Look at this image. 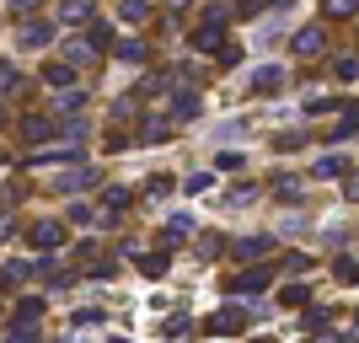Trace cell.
I'll use <instances>...</instances> for the list:
<instances>
[{
    "instance_id": "obj_1",
    "label": "cell",
    "mask_w": 359,
    "mask_h": 343,
    "mask_svg": "<svg viewBox=\"0 0 359 343\" xmlns=\"http://www.w3.org/2000/svg\"><path fill=\"white\" fill-rule=\"evenodd\" d=\"M241 328H247V316H241L236 306H225V311L210 316V332H220V338H231V332H241Z\"/></svg>"
},
{
    "instance_id": "obj_16",
    "label": "cell",
    "mask_w": 359,
    "mask_h": 343,
    "mask_svg": "<svg viewBox=\"0 0 359 343\" xmlns=\"http://www.w3.org/2000/svg\"><path fill=\"white\" fill-rule=\"evenodd\" d=\"M194 231V215H172V236H188Z\"/></svg>"
},
{
    "instance_id": "obj_8",
    "label": "cell",
    "mask_w": 359,
    "mask_h": 343,
    "mask_svg": "<svg viewBox=\"0 0 359 343\" xmlns=\"http://www.w3.org/2000/svg\"><path fill=\"white\" fill-rule=\"evenodd\" d=\"M48 129H54L48 119H27V123H22V135H27V140H48Z\"/></svg>"
},
{
    "instance_id": "obj_3",
    "label": "cell",
    "mask_w": 359,
    "mask_h": 343,
    "mask_svg": "<svg viewBox=\"0 0 359 343\" xmlns=\"http://www.w3.org/2000/svg\"><path fill=\"white\" fill-rule=\"evenodd\" d=\"M269 284H273L269 269H247V274L236 279V290H247V295H252V290H269Z\"/></svg>"
},
{
    "instance_id": "obj_5",
    "label": "cell",
    "mask_w": 359,
    "mask_h": 343,
    "mask_svg": "<svg viewBox=\"0 0 359 343\" xmlns=\"http://www.w3.org/2000/svg\"><path fill=\"white\" fill-rule=\"evenodd\" d=\"M332 274H338V284H359V257H338Z\"/></svg>"
},
{
    "instance_id": "obj_20",
    "label": "cell",
    "mask_w": 359,
    "mask_h": 343,
    "mask_svg": "<svg viewBox=\"0 0 359 343\" xmlns=\"http://www.w3.org/2000/svg\"><path fill=\"white\" fill-rule=\"evenodd\" d=\"M11 343H38V332H32V328H16V332H11Z\"/></svg>"
},
{
    "instance_id": "obj_14",
    "label": "cell",
    "mask_w": 359,
    "mask_h": 343,
    "mask_svg": "<svg viewBox=\"0 0 359 343\" xmlns=\"http://www.w3.org/2000/svg\"><path fill=\"white\" fill-rule=\"evenodd\" d=\"M91 177H97V172H91V166H75L70 177H65V188H86V182H91Z\"/></svg>"
},
{
    "instance_id": "obj_23",
    "label": "cell",
    "mask_w": 359,
    "mask_h": 343,
    "mask_svg": "<svg viewBox=\"0 0 359 343\" xmlns=\"http://www.w3.org/2000/svg\"><path fill=\"white\" fill-rule=\"evenodd\" d=\"M316 343H354V338H316Z\"/></svg>"
},
{
    "instance_id": "obj_11",
    "label": "cell",
    "mask_w": 359,
    "mask_h": 343,
    "mask_svg": "<svg viewBox=\"0 0 359 343\" xmlns=\"http://www.w3.org/2000/svg\"><path fill=\"white\" fill-rule=\"evenodd\" d=\"M102 204H107V215H113V209H123V204H129V188H107Z\"/></svg>"
},
{
    "instance_id": "obj_15",
    "label": "cell",
    "mask_w": 359,
    "mask_h": 343,
    "mask_svg": "<svg viewBox=\"0 0 359 343\" xmlns=\"http://www.w3.org/2000/svg\"><path fill=\"white\" fill-rule=\"evenodd\" d=\"M81 16H91V0H70L65 6V22H81Z\"/></svg>"
},
{
    "instance_id": "obj_18",
    "label": "cell",
    "mask_w": 359,
    "mask_h": 343,
    "mask_svg": "<svg viewBox=\"0 0 359 343\" xmlns=\"http://www.w3.org/2000/svg\"><path fill=\"white\" fill-rule=\"evenodd\" d=\"M70 220H75V225H91V220H97V215H91L86 204H70Z\"/></svg>"
},
{
    "instance_id": "obj_10",
    "label": "cell",
    "mask_w": 359,
    "mask_h": 343,
    "mask_svg": "<svg viewBox=\"0 0 359 343\" xmlns=\"http://www.w3.org/2000/svg\"><path fill=\"white\" fill-rule=\"evenodd\" d=\"M306 295H311L306 284H290V290H279V300H285V306H306Z\"/></svg>"
},
{
    "instance_id": "obj_2",
    "label": "cell",
    "mask_w": 359,
    "mask_h": 343,
    "mask_svg": "<svg viewBox=\"0 0 359 343\" xmlns=\"http://www.w3.org/2000/svg\"><path fill=\"white\" fill-rule=\"evenodd\" d=\"M60 241H65V225H54V220L32 225V247H60Z\"/></svg>"
},
{
    "instance_id": "obj_13",
    "label": "cell",
    "mask_w": 359,
    "mask_h": 343,
    "mask_svg": "<svg viewBox=\"0 0 359 343\" xmlns=\"http://www.w3.org/2000/svg\"><path fill=\"white\" fill-rule=\"evenodd\" d=\"M316 48H322V32L306 27V32H300V54H316Z\"/></svg>"
},
{
    "instance_id": "obj_9",
    "label": "cell",
    "mask_w": 359,
    "mask_h": 343,
    "mask_svg": "<svg viewBox=\"0 0 359 343\" xmlns=\"http://www.w3.org/2000/svg\"><path fill=\"white\" fill-rule=\"evenodd\" d=\"M16 316H22V322H38V316H43V300H38V295L22 300V306H16Z\"/></svg>"
},
{
    "instance_id": "obj_22",
    "label": "cell",
    "mask_w": 359,
    "mask_h": 343,
    "mask_svg": "<svg viewBox=\"0 0 359 343\" xmlns=\"http://www.w3.org/2000/svg\"><path fill=\"white\" fill-rule=\"evenodd\" d=\"M6 86H11V70H6V65H0V91H6Z\"/></svg>"
},
{
    "instance_id": "obj_17",
    "label": "cell",
    "mask_w": 359,
    "mask_h": 343,
    "mask_svg": "<svg viewBox=\"0 0 359 343\" xmlns=\"http://www.w3.org/2000/svg\"><path fill=\"white\" fill-rule=\"evenodd\" d=\"M198 113V97H177V119H194Z\"/></svg>"
},
{
    "instance_id": "obj_6",
    "label": "cell",
    "mask_w": 359,
    "mask_h": 343,
    "mask_svg": "<svg viewBox=\"0 0 359 343\" xmlns=\"http://www.w3.org/2000/svg\"><path fill=\"white\" fill-rule=\"evenodd\" d=\"M344 156H322V161H316V177H344Z\"/></svg>"
},
{
    "instance_id": "obj_19",
    "label": "cell",
    "mask_w": 359,
    "mask_h": 343,
    "mask_svg": "<svg viewBox=\"0 0 359 343\" xmlns=\"http://www.w3.org/2000/svg\"><path fill=\"white\" fill-rule=\"evenodd\" d=\"M354 6H359V0H327V11H332V16H348Z\"/></svg>"
},
{
    "instance_id": "obj_4",
    "label": "cell",
    "mask_w": 359,
    "mask_h": 343,
    "mask_svg": "<svg viewBox=\"0 0 359 343\" xmlns=\"http://www.w3.org/2000/svg\"><path fill=\"white\" fill-rule=\"evenodd\" d=\"M252 86H257V91H279V86H285V70H273V65H263Z\"/></svg>"
},
{
    "instance_id": "obj_7",
    "label": "cell",
    "mask_w": 359,
    "mask_h": 343,
    "mask_svg": "<svg viewBox=\"0 0 359 343\" xmlns=\"http://www.w3.org/2000/svg\"><path fill=\"white\" fill-rule=\"evenodd\" d=\"M269 253V241L263 236H247V241H236V257H263Z\"/></svg>"
},
{
    "instance_id": "obj_21",
    "label": "cell",
    "mask_w": 359,
    "mask_h": 343,
    "mask_svg": "<svg viewBox=\"0 0 359 343\" xmlns=\"http://www.w3.org/2000/svg\"><path fill=\"white\" fill-rule=\"evenodd\" d=\"M0 236H11V215H0Z\"/></svg>"
},
{
    "instance_id": "obj_12",
    "label": "cell",
    "mask_w": 359,
    "mask_h": 343,
    "mask_svg": "<svg viewBox=\"0 0 359 343\" xmlns=\"http://www.w3.org/2000/svg\"><path fill=\"white\" fill-rule=\"evenodd\" d=\"M140 269H145V274H166V253H145V257H140Z\"/></svg>"
}]
</instances>
